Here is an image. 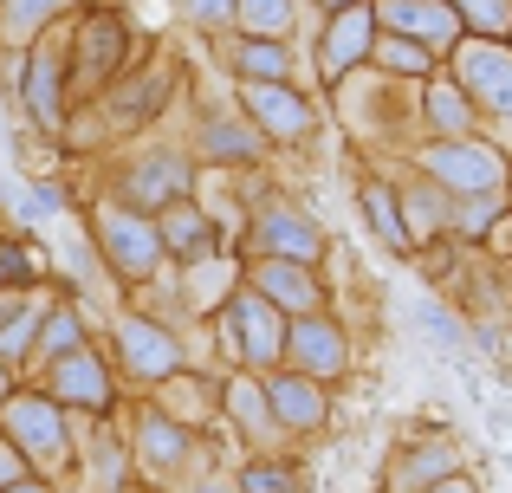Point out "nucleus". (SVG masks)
<instances>
[{"instance_id": "20e7f679", "label": "nucleus", "mask_w": 512, "mask_h": 493, "mask_svg": "<svg viewBox=\"0 0 512 493\" xmlns=\"http://www.w3.org/2000/svg\"><path fill=\"white\" fill-rule=\"evenodd\" d=\"M234 325H240V357L253 370H273L286 357V325H279V305L266 292H240L234 299Z\"/></svg>"}, {"instance_id": "9b49d317", "label": "nucleus", "mask_w": 512, "mask_h": 493, "mask_svg": "<svg viewBox=\"0 0 512 493\" xmlns=\"http://www.w3.org/2000/svg\"><path fill=\"white\" fill-rule=\"evenodd\" d=\"M227 416H234L247 435H266V429H279L273 403H266V383H253V377H234V383H227Z\"/></svg>"}, {"instance_id": "4be33fe9", "label": "nucleus", "mask_w": 512, "mask_h": 493, "mask_svg": "<svg viewBox=\"0 0 512 493\" xmlns=\"http://www.w3.org/2000/svg\"><path fill=\"white\" fill-rule=\"evenodd\" d=\"M247 72H253V78H279V72H286V52L253 39V46H247Z\"/></svg>"}, {"instance_id": "aec40b11", "label": "nucleus", "mask_w": 512, "mask_h": 493, "mask_svg": "<svg viewBox=\"0 0 512 493\" xmlns=\"http://www.w3.org/2000/svg\"><path fill=\"white\" fill-rule=\"evenodd\" d=\"M137 195H143V202H156V195H182V169H143Z\"/></svg>"}, {"instance_id": "6e6552de", "label": "nucleus", "mask_w": 512, "mask_h": 493, "mask_svg": "<svg viewBox=\"0 0 512 493\" xmlns=\"http://www.w3.org/2000/svg\"><path fill=\"white\" fill-rule=\"evenodd\" d=\"M104 247H111V260H117L124 279H143L156 260H163V234H156L150 221H137V215H111L104 221Z\"/></svg>"}, {"instance_id": "b1692460", "label": "nucleus", "mask_w": 512, "mask_h": 493, "mask_svg": "<svg viewBox=\"0 0 512 493\" xmlns=\"http://www.w3.org/2000/svg\"><path fill=\"white\" fill-rule=\"evenodd\" d=\"M169 241H175V247H195V241H201V221L188 215V208H169Z\"/></svg>"}, {"instance_id": "412c9836", "label": "nucleus", "mask_w": 512, "mask_h": 493, "mask_svg": "<svg viewBox=\"0 0 512 493\" xmlns=\"http://www.w3.org/2000/svg\"><path fill=\"white\" fill-rule=\"evenodd\" d=\"M363 202H370V215H376V234H383L389 247H402V228H396V208H389V195H383V189H370Z\"/></svg>"}, {"instance_id": "0eeeda50", "label": "nucleus", "mask_w": 512, "mask_h": 493, "mask_svg": "<svg viewBox=\"0 0 512 493\" xmlns=\"http://www.w3.org/2000/svg\"><path fill=\"white\" fill-rule=\"evenodd\" d=\"M124 370L130 377H175L182 370V344L169 338L156 318H124Z\"/></svg>"}, {"instance_id": "bb28decb", "label": "nucleus", "mask_w": 512, "mask_h": 493, "mask_svg": "<svg viewBox=\"0 0 512 493\" xmlns=\"http://www.w3.org/2000/svg\"><path fill=\"white\" fill-rule=\"evenodd\" d=\"M188 13H195V20H227L234 7H227V0H188Z\"/></svg>"}, {"instance_id": "7ed1b4c3", "label": "nucleus", "mask_w": 512, "mask_h": 493, "mask_svg": "<svg viewBox=\"0 0 512 493\" xmlns=\"http://www.w3.org/2000/svg\"><path fill=\"white\" fill-rule=\"evenodd\" d=\"M286 357L299 364V377H312V383H331V377H344V364H350V351H344V331L331 325V318H299V325L286 331Z\"/></svg>"}, {"instance_id": "c85d7f7f", "label": "nucleus", "mask_w": 512, "mask_h": 493, "mask_svg": "<svg viewBox=\"0 0 512 493\" xmlns=\"http://www.w3.org/2000/svg\"><path fill=\"white\" fill-rule=\"evenodd\" d=\"M188 493H240V481H221V474H208V481H195Z\"/></svg>"}, {"instance_id": "393cba45", "label": "nucleus", "mask_w": 512, "mask_h": 493, "mask_svg": "<svg viewBox=\"0 0 512 493\" xmlns=\"http://www.w3.org/2000/svg\"><path fill=\"white\" fill-rule=\"evenodd\" d=\"M357 46H363V13H350V20L338 26V46H331V52H338V65H344V59H350Z\"/></svg>"}, {"instance_id": "5701e85b", "label": "nucleus", "mask_w": 512, "mask_h": 493, "mask_svg": "<svg viewBox=\"0 0 512 493\" xmlns=\"http://www.w3.org/2000/svg\"><path fill=\"white\" fill-rule=\"evenodd\" d=\"M247 20L266 26V33H279V26H286V0H247Z\"/></svg>"}, {"instance_id": "2f4dec72", "label": "nucleus", "mask_w": 512, "mask_h": 493, "mask_svg": "<svg viewBox=\"0 0 512 493\" xmlns=\"http://www.w3.org/2000/svg\"><path fill=\"white\" fill-rule=\"evenodd\" d=\"M0 396H7V370H0Z\"/></svg>"}, {"instance_id": "f03ea898", "label": "nucleus", "mask_w": 512, "mask_h": 493, "mask_svg": "<svg viewBox=\"0 0 512 493\" xmlns=\"http://www.w3.org/2000/svg\"><path fill=\"white\" fill-rule=\"evenodd\" d=\"M188 448H195V442H188V422L156 416V409H150V416L137 422V435H130V468H137L143 481H169V474L188 461Z\"/></svg>"}, {"instance_id": "f257e3e1", "label": "nucleus", "mask_w": 512, "mask_h": 493, "mask_svg": "<svg viewBox=\"0 0 512 493\" xmlns=\"http://www.w3.org/2000/svg\"><path fill=\"white\" fill-rule=\"evenodd\" d=\"M7 442L20 448L26 461H33V474H59L65 468V416L52 396H20V403H7Z\"/></svg>"}, {"instance_id": "2eb2a0df", "label": "nucleus", "mask_w": 512, "mask_h": 493, "mask_svg": "<svg viewBox=\"0 0 512 493\" xmlns=\"http://www.w3.org/2000/svg\"><path fill=\"white\" fill-rule=\"evenodd\" d=\"M253 104H260V111L273 117V130H299V124H305V111L286 98V91H253Z\"/></svg>"}, {"instance_id": "a211bd4d", "label": "nucleus", "mask_w": 512, "mask_h": 493, "mask_svg": "<svg viewBox=\"0 0 512 493\" xmlns=\"http://www.w3.org/2000/svg\"><path fill=\"white\" fill-rule=\"evenodd\" d=\"M52 104H59V78H52V52L39 59V72H33V111L52 124Z\"/></svg>"}, {"instance_id": "f3484780", "label": "nucleus", "mask_w": 512, "mask_h": 493, "mask_svg": "<svg viewBox=\"0 0 512 493\" xmlns=\"http://www.w3.org/2000/svg\"><path fill=\"white\" fill-rule=\"evenodd\" d=\"M208 150L214 156H247V150H260V137H247V130H234V124H214L208 130Z\"/></svg>"}, {"instance_id": "dca6fc26", "label": "nucleus", "mask_w": 512, "mask_h": 493, "mask_svg": "<svg viewBox=\"0 0 512 493\" xmlns=\"http://www.w3.org/2000/svg\"><path fill=\"white\" fill-rule=\"evenodd\" d=\"M46 351H52V357H72V351H78L72 312H46Z\"/></svg>"}, {"instance_id": "7c9ffc66", "label": "nucleus", "mask_w": 512, "mask_h": 493, "mask_svg": "<svg viewBox=\"0 0 512 493\" xmlns=\"http://www.w3.org/2000/svg\"><path fill=\"white\" fill-rule=\"evenodd\" d=\"M435 493H474V481H461V474H454V481H441Z\"/></svg>"}, {"instance_id": "ddd939ff", "label": "nucleus", "mask_w": 512, "mask_h": 493, "mask_svg": "<svg viewBox=\"0 0 512 493\" xmlns=\"http://www.w3.org/2000/svg\"><path fill=\"white\" fill-rule=\"evenodd\" d=\"M240 493H305V481L286 461H253V468L240 474Z\"/></svg>"}, {"instance_id": "423d86ee", "label": "nucleus", "mask_w": 512, "mask_h": 493, "mask_svg": "<svg viewBox=\"0 0 512 493\" xmlns=\"http://www.w3.org/2000/svg\"><path fill=\"white\" fill-rule=\"evenodd\" d=\"M454 474H461V448H454L448 435H428V442H415L409 455L396 461L389 493H435L441 481H454Z\"/></svg>"}, {"instance_id": "f8f14e48", "label": "nucleus", "mask_w": 512, "mask_h": 493, "mask_svg": "<svg viewBox=\"0 0 512 493\" xmlns=\"http://www.w3.org/2000/svg\"><path fill=\"white\" fill-rule=\"evenodd\" d=\"M435 176H441V182H467V189H487L500 169H493L487 150H441V156H435Z\"/></svg>"}, {"instance_id": "1a4fd4ad", "label": "nucleus", "mask_w": 512, "mask_h": 493, "mask_svg": "<svg viewBox=\"0 0 512 493\" xmlns=\"http://www.w3.org/2000/svg\"><path fill=\"white\" fill-rule=\"evenodd\" d=\"M52 396L85 403V409H104V403H111V377H104L85 351H72V357H59V364H52Z\"/></svg>"}, {"instance_id": "a878e982", "label": "nucleus", "mask_w": 512, "mask_h": 493, "mask_svg": "<svg viewBox=\"0 0 512 493\" xmlns=\"http://www.w3.org/2000/svg\"><path fill=\"white\" fill-rule=\"evenodd\" d=\"M383 59H389V65H402V72H422V65H428V59H422V46H402V39H396V46H383Z\"/></svg>"}, {"instance_id": "39448f33", "label": "nucleus", "mask_w": 512, "mask_h": 493, "mask_svg": "<svg viewBox=\"0 0 512 493\" xmlns=\"http://www.w3.org/2000/svg\"><path fill=\"white\" fill-rule=\"evenodd\" d=\"M266 403H273V416H279V429H325V416H331V403H325V383H312V377H299V370H279V377H266Z\"/></svg>"}, {"instance_id": "6ab92c4d", "label": "nucleus", "mask_w": 512, "mask_h": 493, "mask_svg": "<svg viewBox=\"0 0 512 493\" xmlns=\"http://www.w3.org/2000/svg\"><path fill=\"white\" fill-rule=\"evenodd\" d=\"M20 481H33V461H26L13 442H0V493H13Z\"/></svg>"}, {"instance_id": "4468645a", "label": "nucleus", "mask_w": 512, "mask_h": 493, "mask_svg": "<svg viewBox=\"0 0 512 493\" xmlns=\"http://www.w3.org/2000/svg\"><path fill=\"white\" fill-rule=\"evenodd\" d=\"M266 241L299 253V260H312V253H318V228H305V221H292V215H273V221H266Z\"/></svg>"}, {"instance_id": "9d476101", "label": "nucleus", "mask_w": 512, "mask_h": 493, "mask_svg": "<svg viewBox=\"0 0 512 493\" xmlns=\"http://www.w3.org/2000/svg\"><path fill=\"white\" fill-rule=\"evenodd\" d=\"M260 292H266L273 305H292V312H305V318H312V299H318L312 273H299L292 260H266V266H260Z\"/></svg>"}, {"instance_id": "cd10ccee", "label": "nucleus", "mask_w": 512, "mask_h": 493, "mask_svg": "<svg viewBox=\"0 0 512 493\" xmlns=\"http://www.w3.org/2000/svg\"><path fill=\"white\" fill-rule=\"evenodd\" d=\"M0 273H7V279H26L33 266H26V253H13V247H7V253H0Z\"/></svg>"}, {"instance_id": "c756f323", "label": "nucleus", "mask_w": 512, "mask_h": 493, "mask_svg": "<svg viewBox=\"0 0 512 493\" xmlns=\"http://www.w3.org/2000/svg\"><path fill=\"white\" fill-rule=\"evenodd\" d=\"M13 493H52V481H46V474H33V481H20Z\"/></svg>"}]
</instances>
